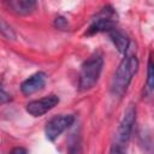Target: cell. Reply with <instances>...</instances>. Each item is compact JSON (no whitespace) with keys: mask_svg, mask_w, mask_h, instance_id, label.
Here are the masks:
<instances>
[{"mask_svg":"<svg viewBox=\"0 0 154 154\" xmlns=\"http://www.w3.org/2000/svg\"><path fill=\"white\" fill-rule=\"evenodd\" d=\"M117 14L111 6H105L91 20L85 35H94L99 32H109L116 29Z\"/></svg>","mask_w":154,"mask_h":154,"instance_id":"4","label":"cell"},{"mask_svg":"<svg viewBox=\"0 0 154 154\" xmlns=\"http://www.w3.org/2000/svg\"><path fill=\"white\" fill-rule=\"evenodd\" d=\"M138 142L146 153L154 154V142L148 132H146L144 130H141L138 132Z\"/></svg>","mask_w":154,"mask_h":154,"instance_id":"11","label":"cell"},{"mask_svg":"<svg viewBox=\"0 0 154 154\" xmlns=\"http://www.w3.org/2000/svg\"><path fill=\"white\" fill-rule=\"evenodd\" d=\"M47 81V76L45 72H36L28 77L25 81L22 82L20 84V90L24 95H31L38 90H41Z\"/></svg>","mask_w":154,"mask_h":154,"instance_id":"7","label":"cell"},{"mask_svg":"<svg viewBox=\"0 0 154 154\" xmlns=\"http://www.w3.org/2000/svg\"><path fill=\"white\" fill-rule=\"evenodd\" d=\"M102 66H103V58L99 53L93 54L82 64L78 76L79 90L82 91L89 90L97 83L102 71Z\"/></svg>","mask_w":154,"mask_h":154,"instance_id":"3","label":"cell"},{"mask_svg":"<svg viewBox=\"0 0 154 154\" xmlns=\"http://www.w3.org/2000/svg\"><path fill=\"white\" fill-rule=\"evenodd\" d=\"M109 35V38L112 40V42L114 43L116 48L120 52V53H125L128 51V47H129V38L125 34H123L122 31L117 30V29H113L112 31L108 32Z\"/></svg>","mask_w":154,"mask_h":154,"instance_id":"9","label":"cell"},{"mask_svg":"<svg viewBox=\"0 0 154 154\" xmlns=\"http://www.w3.org/2000/svg\"><path fill=\"white\" fill-rule=\"evenodd\" d=\"M137 70H138V59L136 58V55L134 54L126 55L120 61L111 82V91L114 96L122 97L125 94Z\"/></svg>","mask_w":154,"mask_h":154,"instance_id":"2","label":"cell"},{"mask_svg":"<svg viewBox=\"0 0 154 154\" xmlns=\"http://www.w3.org/2000/svg\"><path fill=\"white\" fill-rule=\"evenodd\" d=\"M54 24H55L57 28H59V29H64V28L66 26L67 22H66V19L63 18V17H57L55 20H54Z\"/></svg>","mask_w":154,"mask_h":154,"instance_id":"14","label":"cell"},{"mask_svg":"<svg viewBox=\"0 0 154 154\" xmlns=\"http://www.w3.org/2000/svg\"><path fill=\"white\" fill-rule=\"evenodd\" d=\"M147 89L154 91V60L152 58L147 64Z\"/></svg>","mask_w":154,"mask_h":154,"instance_id":"12","label":"cell"},{"mask_svg":"<svg viewBox=\"0 0 154 154\" xmlns=\"http://www.w3.org/2000/svg\"><path fill=\"white\" fill-rule=\"evenodd\" d=\"M69 154H83V148H82V140L79 131H75L70 140H69V147H67Z\"/></svg>","mask_w":154,"mask_h":154,"instance_id":"10","label":"cell"},{"mask_svg":"<svg viewBox=\"0 0 154 154\" xmlns=\"http://www.w3.org/2000/svg\"><path fill=\"white\" fill-rule=\"evenodd\" d=\"M10 100H11L10 94H7L6 90H5L4 87H2V88H1V91H0V101H1V103H6V102L10 101Z\"/></svg>","mask_w":154,"mask_h":154,"instance_id":"15","label":"cell"},{"mask_svg":"<svg viewBox=\"0 0 154 154\" xmlns=\"http://www.w3.org/2000/svg\"><path fill=\"white\" fill-rule=\"evenodd\" d=\"M135 123H136V107L135 105L130 103L124 111V114L117 128L114 140L111 144L108 154H126L128 146L131 135L134 132Z\"/></svg>","mask_w":154,"mask_h":154,"instance_id":"1","label":"cell"},{"mask_svg":"<svg viewBox=\"0 0 154 154\" xmlns=\"http://www.w3.org/2000/svg\"><path fill=\"white\" fill-rule=\"evenodd\" d=\"M0 31H1V35H2L5 38H7V40H13V38L16 37V35H14L12 28H11L4 19L0 20Z\"/></svg>","mask_w":154,"mask_h":154,"instance_id":"13","label":"cell"},{"mask_svg":"<svg viewBox=\"0 0 154 154\" xmlns=\"http://www.w3.org/2000/svg\"><path fill=\"white\" fill-rule=\"evenodd\" d=\"M8 154H28V150L24 147H14Z\"/></svg>","mask_w":154,"mask_h":154,"instance_id":"16","label":"cell"},{"mask_svg":"<svg viewBox=\"0 0 154 154\" xmlns=\"http://www.w3.org/2000/svg\"><path fill=\"white\" fill-rule=\"evenodd\" d=\"M7 5L12 12L20 16H26L36 8L37 2L35 0H10Z\"/></svg>","mask_w":154,"mask_h":154,"instance_id":"8","label":"cell"},{"mask_svg":"<svg viewBox=\"0 0 154 154\" xmlns=\"http://www.w3.org/2000/svg\"><path fill=\"white\" fill-rule=\"evenodd\" d=\"M58 103H59V97L54 94H51V95H47L38 100L30 101L26 105L25 109L32 117H41L45 113H47L48 111H51L52 108H54Z\"/></svg>","mask_w":154,"mask_h":154,"instance_id":"6","label":"cell"},{"mask_svg":"<svg viewBox=\"0 0 154 154\" xmlns=\"http://www.w3.org/2000/svg\"><path fill=\"white\" fill-rule=\"evenodd\" d=\"M75 123L73 114H59L53 117L47 122L45 128V134L48 141H55L66 129H69Z\"/></svg>","mask_w":154,"mask_h":154,"instance_id":"5","label":"cell"}]
</instances>
